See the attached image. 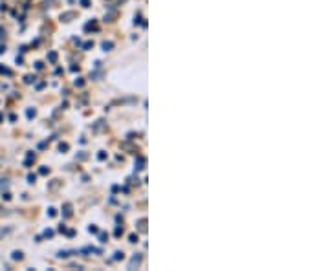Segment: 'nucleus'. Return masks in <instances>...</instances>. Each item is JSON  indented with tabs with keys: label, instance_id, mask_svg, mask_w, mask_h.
<instances>
[{
	"label": "nucleus",
	"instance_id": "f257e3e1",
	"mask_svg": "<svg viewBox=\"0 0 330 271\" xmlns=\"http://www.w3.org/2000/svg\"><path fill=\"white\" fill-rule=\"evenodd\" d=\"M142 255H140V253H136V255H134V257H132V260L128 262V269H134V267H138L140 266V264H142Z\"/></svg>",
	"mask_w": 330,
	"mask_h": 271
},
{
	"label": "nucleus",
	"instance_id": "f03ea898",
	"mask_svg": "<svg viewBox=\"0 0 330 271\" xmlns=\"http://www.w3.org/2000/svg\"><path fill=\"white\" fill-rule=\"evenodd\" d=\"M138 227H140V231H142V233H145V231H147V220L145 218L138 220Z\"/></svg>",
	"mask_w": 330,
	"mask_h": 271
},
{
	"label": "nucleus",
	"instance_id": "7ed1b4c3",
	"mask_svg": "<svg viewBox=\"0 0 330 271\" xmlns=\"http://www.w3.org/2000/svg\"><path fill=\"white\" fill-rule=\"evenodd\" d=\"M11 258H13V260H22V251H13Z\"/></svg>",
	"mask_w": 330,
	"mask_h": 271
},
{
	"label": "nucleus",
	"instance_id": "20e7f679",
	"mask_svg": "<svg viewBox=\"0 0 330 271\" xmlns=\"http://www.w3.org/2000/svg\"><path fill=\"white\" fill-rule=\"evenodd\" d=\"M123 258H125L123 251H116V253H114V260H123Z\"/></svg>",
	"mask_w": 330,
	"mask_h": 271
},
{
	"label": "nucleus",
	"instance_id": "39448f33",
	"mask_svg": "<svg viewBox=\"0 0 330 271\" xmlns=\"http://www.w3.org/2000/svg\"><path fill=\"white\" fill-rule=\"evenodd\" d=\"M64 216H72V206H70V204H64Z\"/></svg>",
	"mask_w": 330,
	"mask_h": 271
},
{
	"label": "nucleus",
	"instance_id": "423d86ee",
	"mask_svg": "<svg viewBox=\"0 0 330 271\" xmlns=\"http://www.w3.org/2000/svg\"><path fill=\"white\" fill-rule=\"evenodd\" d=\"M112 48H114V42H107V41L103 42V50H105V52H107V50H112Z\"/></svg>",
	"mask_w": 330,
	"mask_h": 271
},
{
	"label": "nucleus",
	"instance_id": "0eeeda50",
	"mask_svg": "<svg viewBox=\"0 0 330 271\" xmlns=\"http://www.w3.org/2000/svg\"><path fill=\"white\" fill-rule=\"evenodd\" d=\"M143 165H145V158H142V156H140V158H138V171H140V168H143Z\"/></svg>",
	"mask_w": 330,
	"mask_h": 271
},
{
	"label": "nucleus",
	"instance_id": "6e6552de",
	"mask_svg": "<svg viewBox=\"0 0 330 271\" xmlns=\"http://www.w3.org/2000/svg\"><path fill=\"white\" fill-rule=\"evenodd\" d=\"M107 240H109V234L107 233H99V242H107Z\"/></svg>",
	"mask_w": 330,
	"mask_h": 271
},
{
	"label": "nucleus",
	"instance_id": "1a4fd4ad",
	"mask_svg": "<svg viewBox=\"0 0 330 271\" xmlns=\"http://www.w3.org/2000/svg\"><path fill=\"white\" fill-rule=\"evenodd\" d=\"M85 29H86V31H90V29H95V22H94V20H92V22H88V24H86V26H85Z\"/></svg>",
	"mask_w": 330,
	"mask_h": 271
},
{
	"label": "nucleus",
	"instance_id": "9d476101",
	"mask_svg": "<svg viewBox=\"0 0 330 271\" xmlns=\"http://www.w3.org/2000/svg\"><path fill=\"white\" fill-rule=\"evenodd\" d=\"M48 59H50V62H55V61H57V53H55V52H50Z\"/></svg>",
	"mask_w": 330,
	"mask_h": 271
},
{
	"label": "nucleus",
	"instance_id": "9b49d317",
	"mask_svg": "<svg viewBox=\"0 0 330 271\" xmlns=\"http://www.w3.org/2000/svg\"><path fill=\"white\" fill-rule=\"evenodd\" d=\"M114 234H116V236H121V234H123V227H119V225H118V227L114 229Z\"/></svg>",
	"mask_w": 330,
	"mask_h": 271
},
{
	"label": "nucleus",
	"instance_id": "f8f14e48",
	"mask_svg": "<svg viewBox=\"0 0 330 271\" xmlns=\"http://www.w3.org/2000/svg\"><path fill=\"white\" fill-rule=\"evenodd\" d=\"M8 187V180H0V191H4Z\"/></svg>",
	"mask_w": 330,
	"mask_h": 271
},
{
	"label": "nucleus",
	"instance_id": "ddd939ff",
	"mask_svg": "<svg viewBox=\"0 0 330 271\" xmlns=\"http://www.w3.org/2000/svg\"><path fill=\"white\" fill-rule=\"evenodd\" d=\"M68 149H70V147H68V143H59V150H61V152H62V150H68Z\"/></svg>",
	"mask_w": 330,
	"mask_h": 271
},
{
	"label": "nucleus",
	"instance_id": "4468645a",
	"mask_svg": "<svg viewBox=\"0 0 330 271\" xmlns=\"http://www.w3.org/2000/svg\"><path fill=\"white\" fill-rule=\"evenodd\" d=\"M92 46H94V42H92V41H88V42H85V44H83V48H85V50H90Z\"/></svg>",
	"mask_w": 330,
	"mask_h": 271
},
{
	"label": "nucleus",
	"instance_id": "2eb2a0df",
	"mask_svg": "<svg viewBox=\"0 0 330 271\" xmlns=\"http://www.w3.org/2000/svg\"><path fill=\"white\" fill-rule=\"evenodd\" d=\"M24 81H26V83H33V81H35V77H33V75H26V77H24Z\"/></svg>",
	"mask_w": 330,
	"mask_h": 271
},
{
	"label": "nucleus",
	"instance_id": "dca6fc26",
	"mask_svg": "<svg viewBox=\"0 0 330 271\" xmlns=\"http://www.w3.org/2000/svg\"><path fill=\"white\" fill-rule=\"evenodd\" d=\"M35 180H37V176H35V174H28V182L29 183H35Z\"/></svg>",
	"mask_w": 330,
	"mask_h": 271
},
{
	"label": "nucleus",
	"instance_id": "f3484780",
	"mask_svg": "<svg viewBox=\"0 0 330 271\" xmlns=\"http://www.w3.org/2000/svg\"><path fill=\"white\" fill-rule=\"evenodd\" d=\"M128 242H138V234H130V236H128Z\"/></svg>",
	"mask_w": 330,
	"mask_h": 271
},
{
	"label": "nucleus",
	"instance_id": "a211bd4d",
	"mask_svg": "<svg viewBox=\"0 0 330 271\" xmlns=\"http://www.w3.org/2000/svg\"><path fill=\"white\" fill-rule=\"evenodd\" d=\"M57 215V211L53 209V207H50V209H48V216H55Z\"/></svg>",
	"mask_w": 330,
	"mask_h": 271
},
{
	"label": "nucleus",
	"instance_id": "6ab92c4d",
	"mask_svg": "<svg viewBox=\"0 0 330 271\" xmlns=\"http://www.w3.org/2000/svg\"><path fill=\"white\" fill-rule=\"evenodd\" d=\"M4 37H6V29L0 26V41H4Z\"/></svg>",
	"mask_w": 330,
	"mask_h": 271
},
{
	"label": "nucleus",
	"instance_id": "aec40b11",
	"mask_svg": "<svg viewBox=\"0 0 330 271\" xmlns=\"http://www.w3.org/2000/svg\"><path fill=\"white\" fill-rule=\"evenodd\" d=\"M44 236H48V239H50V236H53V231L52 229H46V231H44Z\"/></svg>",
	"mask_w": 330,
	"mask_h": 271
},
{
	"label": "nucleus",
	"instance_id": "412c9836",
	"mask_svg": "<svg viewBox=\"0 0 330 271\" xmlns=\"http://www.w3.org/2000/svg\"><path fill=\"white\" fill-rule=\"evenodd\" d=\"M2 198H4V200H11V194L10 192H2Z\"/></svg>",
	"mask_w": 330,
	"mask_h": 271
},
{
	"label": "nucleus",
	"instance_id": "4be33fe9",
	"mask_svg": "<svg viewBox=\"0 0 330 271\" xmlns=\"http://www.w3.org/2000/svg\"><path fill=\"white\" fill-rule=\"evenodd\" d=\"M26 116H28V117H33V116H35V110H31V108H28V112H26Z\"/></svg>",
	"mask_w": 330,
	"mask_h": 271
},
{
	"label": "nucleus",
	"instance_id": "5701e85b",
	"mask_svg": "<svg viewBox=\"0 0 330 271\" xmlns=\"http://www.w3.org/2000/svg\"><path fill=\"white\" fill-rule=\"evenodd\" d=\"M88 231H90V233H97V227H95V225H90Z\"/></svg>",
	"mask_w": 330,
	"mask_h": 271
},
{
	"label": "nucleus",
	"instance_id": "b1692460",
	"mask_svg": "<svg viewBox=\"0 0 330 271\" xmlns=\"http://www.w3.org/2000/svg\"><path fill=\"white\" fill-rule=\"evenodd\" d=\"M39 173H41V174H48V173H50V171H48L46 167H41V171H39Z\"/></svg>",
	"mask_w": 330,
	"mask_h": 271
},
{
	"label": "nucleus",
	"instance_id": "393cba45",
	"mask_svg": "<svg viewBox=\"0 0 330 271\" xmlns=\"http://www.w3.org/2000/svg\"><path fill=\"white\" fill-rule=\"evenodd\" d=\"M83 84H85V81H83V79H77L76 81V86H83Z\"/></svg>",
	"mask_w": 330,
	"mask_h": 271
},
{
	"label": "nucleus",
	"instance_id": "a878e982",
	"mask_svg": "<svg viewBox=\"0 0 330 271\" xmlns=\"http://www.w3.org/2000/svg\"><path fill=\"white\" fill-rule=\"evenodd\" d=\"M97 158H99V159H105V158H107V154H105V152H99Z\"/></svg>",
	"mask_w": 330,
	"mask_h": 271
},
{
	"label": "nucleus",
	"instance_id": "bb28decb",
	"mask_svg": "<svg viewBox=\"0 0 330 271\" xmlns=\"http://www.w3.org/2000/svg\"><path fill=\"white\" fill-rule=\"evenodd\" d=\"M81 4L85 6V8H88V0H81Z\"/></svg>",
	"mask_w": 330,
	"mask_h": 271
},
{
	"label": "nucleus",
	"instance_id": "cd10ccee",
	"mask_svg": "<svg viewBox=\"0 0 330 271\" xmlns=\"http://www.w3.org/2000/svg\"><path fill=\"white\" fill-rule=\"evenodd\" d=\"M6 52V46H0V53H4Z\"/></svg>",
	"mask_w": 330,
	"mask_h": 271
},
{
	"label": "nucleus",
	"instance_id": "c85d7f7f",
	"mask_svg": "<svg viewBox=\"0 0 330 271\" xmlns=\"http://www.w3.org/2000/svg\"><path fill=\"white\" fill-rule=\"evenodd\" d=\"M2 119H4V114H0V121H2Z\"/></svg>",
	"mask_w": 330,
	"mask_h": 271
},
{
	"label": "nucleus",
	"instance_id": "c756f323",
	"mask_svg": "<svg viewBox=\"0 0 330 271\" xmlns=\"http://www.w3.org/2000/svg\"><path fill=\"white\" fill-rule=\"evenodd\" d=\"M2 234H4V231H0V236H2Z\"/></svg>",
	"mask_w": 330,
	"mask_h": 271
}]
</instances>
